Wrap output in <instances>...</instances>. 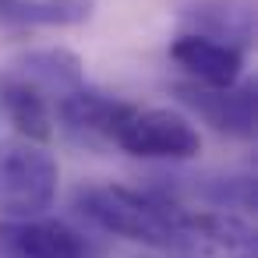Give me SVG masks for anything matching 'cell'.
Returning <instances> with one entry per match:
<instances>
[{
	"label": "cell",
	"instance_id": "6da1fadb",
	"mask_svg": "<svg viewBox=\"0 0 258 258\" xmlns=\"http://www.w3.org/2000/svg\"><path fill=\"white\" fill-rule=\"evenodd\" d=\"M177 205L180 198L166 187L92 184V187H78L75 195L78 216H85L92 226L113 237H124V240L152 244V247H163Z\"/></svg>",
	"mask_w": 258,
	"mask_h": 258
},
{
	"label": "cell",
	"instance_id": "7a4b0ae2",
	"mask_svg": "<svg viewBox=\"0 0 258 258\" xmlns=\"http://www.w3.org/2000/svg\"><path fill=\"white\" fill-rule=\"evenodd\" d=\"M60 166L46 145L0 138V219H36L57 202Z\"/></svg>",
	"mask_w": 258,
	"mask_h": 258
},
{
	"label": "cell",
	"instance_id": "3957f363",
	"mask_svg": "<svg viewBox=\"0 0 258 258\" xmlns=\"http://www.w3.org/2000/svg\"><path fill=\"white\" fill-rule=\"evenodd\" d=\"M163 251L177 258H258L254 226L226 209H187L177 205Z\"/></svg>",
	"mask_w": 258,
	"mask_h": 258
},
{
	"label": "cell",
	"instance_id": "277c9868",
	"mask_svg": "<svg viewBox=\"0 0 258 258\" xmlns=\"http://www.w3.org/2000/svg\"><path fill=\"white\" fill-rule=\"evenodd\" d=\"M110 142L135 159L184 163L202 152L198 127L170 106H131L127 103L110 131Z\"/></svg>",
	"mask_w": 258,
	"mask_h": 258
},
{
	"label": "cell",
	"instance_id": "5b68a950",
	"mask_svg": "<svg viewBox=\"0 0 258 258\" xmlns=\"http://www.w3.org/2000/svg\"><path fill=\"white\" fill-rule=\"evenodd\" d=\"M0 258H103V247L60 219H0Z\"/></svg>",
	"mask_w": 258,
	"mask_h": 258
},
{
	"label": "cell",
	"instance_id": "8992f818",
	"mask_svg": "<svg viewBox=\"0 0 258 258\" xmlns=\"http://www.w3.org/2000/svg\"><path fill=\"white\" fill-rule=\"evenodd\" d=\"M177 103H184L195 117H202L216 135L237 138V142H251L254 138V82H233L223 89L212 85H198V82H180L173 85Z\"/></svg>",
	"mask_w": 258,
	"mask_h": 258
},
{
	"label": "cell",
	"instance_id": "52a82bcc",
	"mask_svg": "<svg viewBox=\"0 0 258 258\" xmlns=\"http://www.w3.org/2000/svg\"><path fill=\"white\" fill-rule=\"evenodd\" d=\"M170 57L198 85H212V89H223V85L240 82V71H244V50L240 46L219 43L212 36H202V32L177 36L170 43Z\"/></svg>",
	"mask_w": 258,
	"mask_h": 258
},
{
	"label": "cell",
	"instance_id": "ba28073f",
	"mask_svg": "<svg viewBox=\"0 0 258 258\" xmlns=\"http://www.w3.org/2000/svg\"><path fill=\"white\" fill-rule=\"evenodd\" d=\"M0 106H4L8 120L15 124L18 138H29L39 145H46L53 138V113H50L46 92L39 85H32L29 78L15 75V71L0 78Z\"/></svg>",
	"mask_w": 258,
	"mask_h": 258
},
{
	"label": "cell",
	"instance_id": "9c48e42d",
	"mask_svg": "<svg viewBox=\"0 0 258 258\" xmlns=\"http://www.w3.org/2000/svg\"><path fill=\"white\" fill-rule=\"evenodd\" d=\"M92 0H0V25L11 29H71L92 18Z\"/></svg>",
	"mask_w": 258,
	"mask_h": 258
},
{
	"label": "cell",
	"instance_id": "30bf717a",
	"mask_svg": "<svg viewBox=\"0 0 258 258\" xmlns=\"http://www.w3.org/2000/svg\"><path fill=\"white\" fill-rule=\"evenodd\" d=\"M184 18L195 25V32L212 36L219 43H233L240 50L254 36V11L244 0H198Z\"/></svg>",
	"mask_w": 258,
	"mask_h": 258
},
{
	"label": "cell",
	"instance_id": "8fae6325",
	"mask_svg": "<svg viewBox=\"0 0 258 258\" xmlns=\"http://www.w3.org/2000/svg\"><path fill=\"white\" fill-rule=\"evenodd\" d=\"M15 75L29 78L32 85H39L43 92H57V99L64 92H75L85 85V68L78 60V53L64 50V46H46V50H32L18 60Z\"/></svg>",
	"mask_w": 258,
	"mask_h": 258
},
{
	"label": "cell",
	"instance_id": "7c38bea8",
	"mask_svg": "<svg viewBox=\"0 0 258 258\" xmlns=\"http://www.w3.org/2000/svg\"><path fill=\"white\" fill-rule=\"evenodd\" d=\"M124 99H113L106 92H96V89H75V92H64L57 99V113L60 120L71 127V131H82V135H99V138H110L117 117L124 113Z\"/></svg>",
	"mask_w": 258,
	"mask_h": 258
}]
</instances>
